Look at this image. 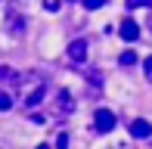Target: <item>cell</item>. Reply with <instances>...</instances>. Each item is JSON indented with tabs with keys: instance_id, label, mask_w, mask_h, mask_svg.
I'll use <instances>...</instances> for the list:
<instances>
[{
	"instance_id": "cell-13",
	"label": "cell",
	"mask_w": 152,
	"mask_h": 149,
	"mask_svg": "<svg viewBox=\"0 0 152 149\" xmlns=\"http://www.w3.org/2000/svg\"><path fill=\"white\" fill-rule=\"evenodd\" d=\"M143 74H146V81L152 84V56L146 59V62H143Z\"/></svg>"
},
{
	"instance_id": "cell-2",
	"label": "cell",
	"mask_w": 152,
	"mask_h": 149,
	"mask_svg": "<svg viewBox=\"0 0 152 149\" xmlns=\"http://www.w3.org/2000/svg\"><path fill=\"white\" fill-rule=\"evenodd\" d=\"M93 127L99 134H109L115 127V112L112 109H96V115H93Z\"/></svg>"
},
{
	"instance_id": "cell-14",
	"label": "cell",
	"mask_w": 152,
	"mask_h": 149,
	"mask_svg": "<svg viewBox=\"0 0 152 149\" xmlns=\"http://www.w3.org/2000/svg\"><path fill=\"white\" fill-rule=\"evenodd\" d=\"M56 149H68V134H59V140H56Z\"/></svg>"
},
{
	"instance_id": "cell-5",
	"label": "cell",
	"mask_w": 152,
	"mask_h": 149,
	"mask_svg": "<svg viewBox=\"0 0 152 149\" xmlns=\"http://www.w3.org/2000/svg\"><path fill=\"white\" fill-rule=\"evenodd\" d=\"M127 131H130V137H137V140H149L152 137V124H149L146 118H134L127 124Z\"/></svg>"
},
{
	"instance_id": "cell-3",
	"label": "cell",
	"mask_w": 152,
	"mask_h": 149,
	"mask_svg": "<svg viewBox=\"0 0 152 149\" xmlns=\"http://www.w3.org/2000/svg\"><path fill=\"white\" fill-rule=\"evenodd\" d=\"M6 31H10V34H22L25 31V16L16 9V6L6 9Z\"/></svg>"
},
{
	"instance_id": "cell-8",
	"label": "cell",
	"mask_w": 152,
	"mask_h": 149,
	"mask_svg": "<svg viewBox=\"0 0 152 149\" xmlns=\"http://www.w3.org/2000/svg\"><path fill=\"white\" fill-rule=\"evenodd\" d=\"M19 81H22L19 72H12L10 65H0V84H19Z\"/></svg>"
},
{
	"instance_id": "cell-7",
	"label": "cell",
	"mask_w": 152,
	"mask_h": 149,
	"mask_svg": "<svg viewBox=\"0 0 152 149\" xmlns=\"http://www.w3.org/2000/svg\"><path fill=\"white\" fill-rule=\"evenodd\" d=\"M118 34L127 40V44H134V40L140 37V28H137V22H134V19H124V22H121V28H118Z\"/></svg>"
},
{
	"instance_id": "cell-15",
	"label": "cell",
	"mask_w": 152,
	"mask_h": 149,
	"mask_svg": "<svg viewBox=\"0 0 152 149\" xmlns=\"http://www.w3.org/2000/svg\"><path fill=\"white\" fill-rule=\"evenodd\" d=\"M44 6H47V9H50V12H56V9H59V0H47Z\"/></svg>"
},
{
	"instance_id": "cell-4",
	"label": "cell",
	"mask_w": 152,
	"mask_h": 149,
	"mask_svg": "<svg viewBox=\"0 0 152 149\" xmlns=\"http://www.w3.org/2000/svg\"><path fill=\"white\" fill-rule=\"evenodd\" d=\"M68 62H75V65L87 62V40L84 37H78V40L68 44Z\"/></svg>"
},
{
	"instance_id": "cell-1",
	"label": "cell",
	"mask_w": 152,
	"mask_h": 149,
	"mask_svg": "<svg viewBox=\"0 0 152 149\" xmlns=\"http://www.w3.org/2000/svg\"><path fill=\"white\" fill-rule=\"evenodd\" d=\"M44 96H47V81H44V78H34V84L25 90L22 103H25V109H34V106L44 103Z\"/></svg>"
},
{
	"instance_id": "cell-9",
	"label": "cell",
	"mask_w": 152,
	"mask_h": 149,
	"mask_svg": "<svg viewBox=\"0 0 152 149\" xmlns=\"http://www.w3.org/2000/svg\"><path fill=\"white\" fill-rule=\"evenodd\" d=\"M10 109H12V96L0 90V112H10Z\"/></svg>"
},
{
	"instance_id": "cell-6",
	"label": "cell",
	"mask_w": 152,
	"mask_h": 149,
	"mask_svg": "<svg viewBox=\"0 0 152 149\" xmlns=\"http://www.w3.org/2000/svg\"><path fill=\"white\" fill-rule=\"evenodd\" d=\"M72 109H75L72 93H68V90H59V93H56V115H68Z\"/></svg>"
},
{
	"instance_id": "cell-12",
	"label": "cell",
	"mask_w": 152,
	"mask_h": 149,
	"mask_svg": "<svg viewBox=\"0 0 152 149\" xmlns=\"http://www.w3.org/2000/svg\"><path fill=\"white\" fill-rule=\"evenodd\" d=\"M127 9H140V6H152V0H124Z\"/></svg>"
},
{
	"instance_id": "cell-11",
	"label": "cell",
	"mask_w": 152,
	"mask_h": 149,
	"mask_svg": "<svg viewBox=\"0 0 152 149\" xmlns=\"http://www.w3.org/2000/svg\"><path fill=\"white\" fill-rule=\"evenodd\" d=\"M84 3V9H99V6H106L109 0H81Z\"/></svg>"
},
{
	"instance_id": "cell-10",
	"label": "cell",
	"mask_w": 152,
	"mask_h": 149,
	"mask_svg": "<svg viewBox=\"0 0 152 149\" xmlns=\"http://www.w3.org/2000/svg\"><path fill=\"white\" fill-rule=\"evenodd\" d=\"M118 62L124 65V69H127V65H134V62H137V53H134V50H127V53H121V59H118Z\"/></svg>"
}]
</instances>
